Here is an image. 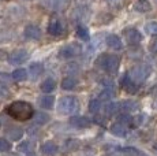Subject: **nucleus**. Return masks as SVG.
Wrapping results in <instances>:
<instances>
[{
	"label": "nucleus",
	"instance_id": "nucleus-32",
	"mask_svg": "<svg viewBox=\"0 0 157 156\" xmlns=\"http://www.w3.org/2000/svg\"><path fill=\"white\" fill-rule=\"evenodd\" d=\"M11 149V144L7 140L0 138V152H7Z\"/></svg>",
	"mask_w": 157,
	"mask_h": 156
},
{
	"label": "nucleus",
	"instance_id": "nucleus-25",
	"mask_svg": "<svg viewBox=\"0 0 157 156\" xmlns=\"http://www.w3.org/2000/svg\"><path fill=\"white\" fill-rule=\"evenodd\" d=\"M134 8L137 11H140V13H147L152 7H150L149 2H146V0H140V2H137L134 4Z\"/></svg>",
	"mask_w": 157,
	"mask_h": 156
},
{
	"label": "nucleus",
	"instance_id": "nucleus-3",
	"mask_svg": "<svg viewBox=\"0 0 157 156\" xmlns=\"http://www.w3.org/2000/svg\"><path fill=\"white\" fill-rule=\"evenodd\" d=\"M79 110V101L74 96H64L57 103V111L64 115H74Z\"/></svg>",
	"mask_w": 157,
	"mask_h": 156
},
{
	"label": "nucleus",
	"instance_id": "nucleus-33",
	"mask_svg": "<svg viewBox=\"0 0 157 156\" xmlns=\"http://www.w3.org/2000/svg\"><path fill=\"white\" fill-rule=\"evenodd\" d=\"M107 3L112 7H119V6H122L123 0H107Z\"/></svg>",
	"mask_w": 157,
	"mask_h": 156
},
{
	"label": "nucleus",
	"instance_id": "nucleus-37",
	"mask_svg": "<svg viewBox=\"0 0 157 156\" xmlns=\"http://www.w3.org/2000/svg\"><path fill=\"white\" fill-rule=\"evenodd\" d=\"M2 2H6V0H0V3H2Z\"/></svg>",
	"mask_w": 157,
	"mask_h": 156
},
{
	"label": "nucleus",
	"instance_id": "nucleus-10",
	"mask_svg": "<svg viewBox=\"0 0 157 156\" xmlns=\"http://www.w3.org/2000/svg\"><path fill=\"white\" fill-rule=\"evenodd\" d=\"M68 2H70V0H44V4H45V7H48L49 10L59 11V10H63V8L67 7Z\"/></svg>",
	"mask_w": 157,
	"mask_h": 156
},
{
	"label": "nucleus",
	"instance_id": "nucleus-29",
	"mask_svg": "<svg viewBox=\"0 0 157 156\" xmlns=\"http://www.w3.org/2000/svg\"><path fill=\"white\" fill-rule=\"evenodd\" d=\"M113 96V89L112 88H107V89H104V91L100 93V100L101 101H109V99Z\"/></svg>",
	"mask_w": 157,
	"mask_h": 156
},
{
	"label": "nucleus",
	"instance_id": "nucleus-11",
	"mask_svg": "<svg viewBox=\"0 0 157 156\" xmlns=\"http://www.w3.org/2000/svg\"><path fill=\"white\" fill-rule=\"evenodd\" d=\"M26 38L29 40H38L41 37V29L38 28L37 25H28L25 28V32H23Z\"/></svg>",
	"mask_w": 157,
	"mask_h": 156
},
{
	"label": "nucleus",
	"instance_id": "nucleus-26",
	"mask_svg": "<svg viewBox=\"0 0 157 156\" xmlns=\"http://www.w3.org/2000/svg\"><path fill=\"white\" fill-rule=\"evenodd\" d=\"M102 104H101V100L100 99H93V100H90L89 103V111L92 114H98L101 110Z\"/></svg>",
	"mask_w": 157,
	"mask_h": 156
},
{
	"label": "nucleus",
	"instance_id": "nucleus-21",
	"mask_svg": "<svg viewBox=\"0 0 157 156\" xmlns=\"http://www.w3.org/2000/svg\"><path fill=\"white\" fill-rule=\"evenodd\" d=\"M43 70H44V67H43V64L41 63H37V62H34V63H32V64L29 66V71H30V77L32 78H37L38 76H41L43 74Z\"/></svg>",
	"mask_w": 157,
	"mask_h": 156
},
{
	"label": "nucleus",
	"instance_id": "nucleus-4",
	"mask_svg": "<svg viewBox=\"0 0 157 156\" xmlns=\"http://www.w3.org/2000/svg\"><path fill=\"white\" fill-rule=\"evenodd\" d=\"M152 73V67L146 63H140V64L131 67V70L127 73V76L134 81L135 84H141L147 80V77Z\"/></svg>",
	"mask_w": 157,
	"mask_h": 156
},
{
	"label": "nucleus",
	"instance_id": "nucleus-5",
	"mask_svg": "<svg viewBox=\"0 0 157 156\" xmlns=\"http://www.w3.org/2000/svg\"><path fill=\"white\" fill-rule=\"evenodd\" d=\"M82 52V47L79 45L78 43H70L67 45L62 47L59 51V58L62 59H72L75 56L81 55Z\"/></svg>",
	"mask_w": 157,
	"mask_h": 156
},
{
	"label": "nucleus",
	"instance_id": "nucleus-23",
	"mask_svg": "<svg viewBox=\"0 0 157 156\" xmlns=\"http://www.w3.org/2000/svg\"><path fill=\"white\" fill-rule=\"evenodd\" d=\"M77 36H78V38H81V40H83V41H89L90 40L89 29H87L85 25H78V28H77Z\"/></svg>",
	"mask_w": 157,
	"mask_h": 156
},
{
	"label": "nucleus",
	"instance_id": "nucleus-2",
	"mask_svg": "<svg viewBox=\"0 0 157 156\" xmlns=\"http://www.w3.org/2000/svg\"><path fill=\"white\" fill-rule=\"evenodd\" d=\"M97 64L100 66L104 71L109 74H115L117 73L120 66V59L117 55H113V53H102L97 58Z\"/></svg>",
	"mask_w": 157,
	"mask_h": 156
},
{
	"label": "nucleus",
	"instance_id": "nucleus-16",
	"mask_svg": "<svg viewBox=\"0 0 157 156\" xmlns=\"http://www.w3.org/2000/svg\"><path fill=\"white\" fill-rule=\"evenodd\" d=\"M6 134H7L8 138L18 141L23 137V130L19 127H17V126H11V127H8L7 130H6Z\"/></svg>",
	"mask_w": 157,
	"mask_h": 156
},
{
	"label": "nucleus",
	"instance_id": "nucleus-1",
	"mask_svg": "<svg viewBox=\"0 0 157 156\" xmlns=\"http://www.w3.org/2000/svg\"><path fill=\"white\" fill-rule=\"evenodd\" d=\"M6 114L8 116H11L13 119H15V121L25 122L34 116V108L28 101L18 100V101H13L11 104H8V107L6 108Z\"/></svg>",
	"mask_w": 157,
	"mask_h": 156
},
{
	"label": "nucleus",
	"instance_id": "nucleus-6",
	"mask_svg": "<svg viewBox=\"0 0 157 156\" xmlns=\"http://www.w3.org/2000/svg\"><path fill=\"white\" fill-rule=\"evenodd\" d=\"M64 22H63L60 18H52V19L49 21V23H48V33H49L51 36H53V37H60V36L64 33Z\"/></svg>",
	"mask_w": 157,
	"mask_h": 156
},
{
	"label": "nucleus",
	"instance_id": "nucleus-8",
	"mask_svg": "<svg viewBox=\"0 0 157 156\" xmlns=\"http://www.w3.org/2000/svg\"><path fill=\"white\" fill-rule=\"evenodd\" d=\"M123 34H124L126 41H127L130 45H138V44L142 41V34H141L140 30H137L135 28L124 29Z\"/></svg>",
	"mask_w": 157,
	"mask_h": 156
},
{
	"label": "nucleus",
	"instance_id": "nucleus-35",
	"mask_svg": "<svg viewBox=\"0 0 157 156\" xmlns=\"http://www.w3.org/2000/svg\"><path fill=\"white\" fill-rule=\"evenodd\" d=\"M150 48H152L153 52H157V41H155V43L152 44V47H150Z\"/></svg>",
	"mask_w": 157,
	"mask_h": 156
},
{
	"label": "nucleus",
	"instance_id": "nucleus-38",
	"mask_svg": "<svg viewBox=\"0 0 157 156\" xmlns=\"http://www.w3.org/2000/svg\"><path fill=\"white\" fill-rule=\"evenodd\" d=\"M29 156H36V155H33V154H32V155H29Z\"/></svg>",
	"mask_w": 157,
	"mask_h": 156
},
{
	"label": "nucleus",
	"instance_id": "nucleus-36",
	"mask_svg": "<svg viewBox=\"0 0 157 156\" xmlns=\"http://www.w3.org/2000/svg\"><path fill=\"white\" fill-rule=\"evenodd\" d=\"M155 149H156V151H157V142L155 144Z\"/></svg>",
	"mask_w": 157,
	"mask_h": 156
},
{
	"label": "nucleus",
	"instance_id": "nucleus-14",
	"mask_svg": "<svg viewBox=\"0 0 157 156\" xmlns=\"http://www.w3.org/2000/svg\"><path fill=\"white\" fill-rule=\"evenodd\" d=\"M59 151L57 145L53 141H45V142L41 145V152L45 155V156H55Z\"/></svg>",
	"mask_w": 157,
	"mask_h": 156
},
{
	"label": "nucleus",
	"instance_id": "nucleus-24",
	"mask_svg": "<svg viewBox=\"0 0 157 156\" xmlns=\"http://www.w3.org/2000/svg\"><path fill=\"white\" fill-rule=\"evenodd\" d=\"M34 123L38 125V126H43L45 125L47 122H49V115L48 114H44V112H38V114H34Z\"/></svg>",
	"mask_w": 157,
	"mask_h": 156
},
{
	"label": "nucleus",
	"instance_id": "nucleus-15",
	"mask_svg": "<svg viewBox=\"0 0 157 156\" xmlns=\"http://www.w3.org/2000/svg\"><path fill=\"white\" fill-rule=\"evenodd\" d=\"M87 15H89V10L86 7H78L72 11V21H75V22H83V21L87 19Z\"/></svg>",
	"mask_w": 157,
	"mask_h": 156
},
{
	"label": "nucleus",
	"instance_id": "nucleus-22",
	"mask_svg": "<svg viewBox=\"0 0 157 156\" xmlns=\"http://www.w3.org/2000/svg\"><path fill=\"white\" fill-rule=\"evenodd\" d=\"M77 84H78V81L74 77H66L62 81V88L64 91H71V89H74L77 86Z\"/></svg>",
	"mask_w": 157,
	"mask_h": 156
},
{
	"label": "nucleus",
	"instance_id": "nucleus-12",
	"mask_svg": "<svg viewBox=\"0 0 157 156\" xmlns=\"http://www.w3.org/2000/svg\"><path fill=\"white\" fill-rule=\"evenodd\" d=\"M122 86H123V89H124L127 93H131V95L137 93V91H138V84H135L134 81L127 76V74L122 78Z\"/></svg>",
	"mask_w": 157,
	"mask_h": 156
},
{
	"label": "nucleus",
	"instance_id": "nucleus-9",
	"mask_svg": "<svg viewBox=\"0 0 157 156\" xmlns=\"http://www.w3.org/2000/svg\"><path fill=\"white\" fill-rule=\"evenodd\" d=\"M70 125L78 129H87L92 125V121L86 116H79V115H72L70 118Z\"/></svg>",
	"mask_w": 157,
	"mask_h": 156
},
{
	"label": "nucleus",
	"instance_id": "nucleus-27",
	"mask_svg": "<svg viewBox=\"0 0 157 156\" xmlns=\"http://www.w3.org/2000/svg\"><path fill=\"white\" fill-rule=\"evenodd\" d=\"M13 78L15 81H18V82L25 81L26 78H28V71H26L25 68H17V70H14V73H13Z\"/></svg>",
	"mask_w": 157,
	"mask_h": 156
},
{
	"label": "nucleus",
	"instance_id": "nucleus-13",
	"mask_svg": "<svg viewBox=\"0 0 157 156\" xmlns=\"http://www.w3.org/2000/svg\"><path fill=\"white\" fill-rule=\"evenodd\" d=\"M105 43H107V45L109 48H112V49H122L123 48V43H122V38L119 37L117 34H109L107 36V38H105Z\"/></svg>",
	"mask_w": 157,
	"mask_h": 156
},
{
	"label": "nucleus",
	"instance_id": "nucleus-31",
	"mask_svg": "<svg viewBox=\"0 0 157 156\" xmlns=\"http://www.w3.org/2000/svg\"><path fill=\"white\" fill-rule=\"evenodd\" d=\"M78 146H79V141H78V140H68L67 142H66V148H67L68 151L78 149Z\"/></svg>",
	"mask_w": 157,
	"mask_h": 156
},
{
	"label": "nucleus",
	"instance_id": "nucleus-28",
	"mask_svg": "<svg viewBox=\"0 0 157 156\" xmlns=\"http://www.w3.org/2000/svg\"><path fill=\"white\" fill-rule=\"evenodd\" d=\"M145 30L150 36H157V22H155V21L147 22L146 25H145Z\"/></svg>",
	"mask_w": 157,
	"mask_h": 156
},
{
	"label": "nucleus",
	"instance_id": "nucleus-34",
	"mask_svg": "<svg viewBox=\"0 0 157 156\" xmlns=\"http://www.w3.org/2000/svg\"><path fill=\"white\" fill-rule=\"evenodd\" d=\"M6 59H8V55L4 52V51L0 49V60H6Z\"/></svg>",
	"mask_w": 157,
	"mask_h": 156
},
{
	"label": "nucleus",
	"instance_id": "nucleus-20",
	"mask_svg": "<svg viewBox=\"0 0 157 156\" xmlns=\"http://www.w3.org/2000/svg\"><path fill=\"white\" fill-rule=\"evenodd\" d=\"M55 88H56V82L53 78H47L40 85L41 92H44V93H51L52 91H55Z\"/></svg>",
	"mask_w": 157,
	"mask_h": 156
},
{
	"label": "nucleus",
	"instance_id": "nucleus-17",
	"mask_svg": "<svg viewBox=\"0 0 157 156\" xmlns=\"http://www.w3.org/2000/svg\"><path fill=\"white\" fill-rule=\"evenodd\" d=\"M111 133L113 136H117V137H126L128 134V130L126 127V125L123 123H115L111 126Z\"/></svg>",
	"mask_w": 157,
	"mask_h": 156
},
{
	"label": "nucleus",
	"instance_id": "nucleus-18",
	"mask_svg": "<svg viewBox=\"0 0 157 156\" xmlns=\"http://www.w3.org/2000/svg\"><path fill=\"white\" fill-rule=\"evenodd\" d=\"M119 110L124 111V112H132V111L138 110V103L134 100H124L119 104Z\"/></svg>",
	"mask_w": 157,
	"mask_h": 156
},
{
	"label": "nucleus",
	"instance_id": "nucleus-30",
	"mask_svg": "<svg viewBox=\"0 0 157 156\" xmlns=\"http://www.w3.org/2000/svg\"><path fill=\"white\" fill-rule=\"evenodd\" d=\"M18 151L19 152H25V154H30L32 152V144L30 141H23L18 145Z\"/></svg>",
	"mask_w": 157,
	"mask_h": 156
},
{
	"label": "nucleus",
	"instance_id": "nucleus-19",
	"mask_svg": "<svg viewBox=\"0 0 157 156\" xmlns=\"http://www.w3.org/2000/svg\"><path fill=\"white\" fill-rule=\"evenodd\" d=\"M38 104H40L41 108H45V110H51L53 107V104H55V97L53 96H43V97L38 99Z\"/></svg>",
	"mask_w": 157,
	"mask_h": 156
},
{
	"label": "nucleus",
	"instance_id": "nucleus-7",
	"mask_svg": "<svg viewBox=\"0 0 157 156\" xmlns=\"http://www.w3.org/2000/svg\"><path fill=\"white\" fill-rule=\"evenodd\" d=\"M29 58V52L23 48H18V49H14L13 52L8 55L7 60L11 63V64H21V63H25Z\"/></svg>",
	"mask_w": 157,
	"mask_h": 156
}]
</instances>
